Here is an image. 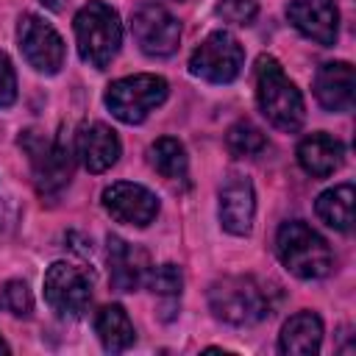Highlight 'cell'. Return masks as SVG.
<instances>
[{"instance_id": "cell-1", "label": "cell", "mask_w": 356, "mask_h": 356, "mask_svg": "<svg viewBox=\"0 0 356 356\" xmlns=\"http://www.w3.org/2000/svg\"><path fill=\"white\" fill-rule=\"evenodd\" d=\"M253 83H256V106L264 114V120L284 134L300 131L306 120V103L300 89L286 78L275 56L261 53L256 58Z\"/></svg>"}, {"instance_id": "cell-2", "label": "cell", "mask_w": 356, "mask_h": 356, "mask_svg": "<svg viewBox=\"0 0 356 356\" xmlns=\"http://www.w3.org/2000/svg\"><path fill=\"white\" fill-rule=\"evenodd\" d=\"M209 309L220 323L256 325L275 309L273 289L253 275H225L209 286Z\"/></svg>"}, {"instance_id": "cell-3", "label": "cell", "mask_w": 356, "mask_h": 356, "mask_svg": "<svg viewBox=\"0 0 356 356\" xmlns=\"http://www.w3.org/2000/svg\"><path fill=\"white\" fill-rule=\"evenodd\" d=\"M275 253L278 261L303 281L325 278L334 270V250L331 245L303 220L281 222L275 234Z\"/></svg>"}, {"instance_id": "cell-4", "label": "cell", "mask_w": 356, "mask_h": 356, "mask_svg": "<svg viewBox=\"0 0 356 356\" xmlns=\"http://www.w3.org/2000/svg\"><path fill=\"white\" fill-rule=\"evenodd\" d=\"M19 147L28 156L33 186L42 197H56L70 186L75 156L64 136H50L39 128H28L19 134Z\"/></svg>"}, {"instance_id": "cell-5", "label": "cell", "mask_w": 356, "mask_h": 356, "mask_svg": "<svg viewBox=\"0 0 356 356\" xmlns=\"http://www.w3.org/2000/svg\"><path fill=\"white\" fill-rule=\"evenodd\" d=\"M72 28H75L78 53L89 67L106 70L120 53L122 22H120V14L108 3L89 0L86 6H81L72 19Z\"/></svg>"}, {"instance_id": "cell-6", "label": "cell", "mask_w": 356, "mask_h": 356, "mask_svg": "<svg viewBox=\"0 0 356 356\" xmlns=\"http://www.w3.org/2000/svg\"><path fill=\"white\" fill-rule=\"evenodd\" d=\"M167 81L153 72H139V75H125L117 78L106 86L103 103L125 125H139L147 120L150 111H156L167 100Z\"/></svg>"}, {"instance_id": "cell-7", "label": "cell", "mask_w": 356, "mask_h": 356, "mask_svg": "<svg viewBox=\"0 0 356 356\" xmlns=\"http://www.w3.org/2000/svg\"><path fill=\"white\" fill-rule=\"evenodd\" d=\"M245 67V47L228 31H211L189 56V72L209 83H231Z\"/></svg>"}, {"instance_id": "cell-8", "label": "cell", "mask_w": 356, "mask_h": 356, "mask_svg": "<svg viewBox=\"0 0 356 356\" xmlns=\"http://www.w3.org/2000/svg\"><path fill=\"white\" fill-rule=\"evenodd\" d=\"M42 286H44L47 306L64 320L83 317L89 303H92V278H89V273L70 264V261H53L44 273Z\"/></svg>"}, {"instance_id": "cell-9", "label": "cell", "mask_w": 356, "mask_h": 356, "mask_svg": "<svg viewBox=\"0 0 356 356\" xmlns=\"http://www.w3.org/2000/svg\"><path fill=\"white\" fill-rule=\"evenodd\" d=\"M17 44L22 58L28 61V67H33L39 75H56L64 67V39L61 33L44 22L39 14L25 11L17 22Z\"/></svg>"}, {"instance_id": "cell-10", "label": "cell", "mask_w": 356, "mask_h": 356, "mask_svg": "<svg viewBox=\"0 0 356 356\" xmlns=\"http://www.w3.org/2000/svg\"><path fill=\"white\" fill-rule=\"evenodd\" d=\"M131 33L139 50L150 58H167L178 50L181 25L178 19L159 3H142L131 14Z\"/></svg>"}, {"instance_id": "cell-11", "label": "cell", "mask_w": 356, "mask_h": 356, "mask_svg": "<svg viewBox=\"0 0 356 356\" xmlns=\"http://www.w3.org/2000/svg\"><path fill=\"white\" fill-rule=\"evenodd\" d=\"M103 209L122 225L145 228L159 217V197L142 184L117 181L103 189Z\"/></svg>"}, {"instance_id": "cell-12", "label": "cell", "mask_w": 356, "mask_h": 356, "mask_svg": "<svg viewBox=\"0 0 356 356\" xmlns=\"http://www.w3.org/2000/svg\"><path fill=\"white\" fill-rule=\"evenodd\" d=\"M286 19L306 39L331 47L339 36V8L334 0H289Z\"/></svg>"}, {"instance_id": "cell-13", "label": "cell", "mask_w": 356, "mask_h": 356, "mask_svg": "<svg viewBox=\"0 0 356 356\" xmlns=\"http://www.w3.org/2000/svg\"><path fill=\"white\" fill-rule=\"evenodd\" d=\"M220 225L234 236H248L256 217V192L253 184L245 175H231L220 186V203H217Z\"/></svg>"}, {"instance_id": "cell-14", "label": "cell", "mask_w": 356, "mask_h": 356, "mask_svg": "<svg viewBox=\"0 0 356 356\" xmlns=\"http://www.w3.org/2000/svg\"><path fill=\"white\" fill-rule=\"evenodd\" d=\"M108 242V278L111 286L117 292H136L139 286H145V278L150 273V259L142 248L125 242L117 234L106 236Z\"/></svg>"}, {"instance_id": "cell-15", "label": "cell", "mask_w": 356, "mask_h": 356, "mask_svg": "<svg viewBox=\"0 0 356 356\" xmlns=\"http://www.w3.org/2000/svg\"><path fill=\"white\" fill-rule=\"evenodd\" d=\"M122 153V145H120V136L114 128H108L106 122H86L78 128V136H75V156L81 159V164L89 170V172H106L117 164Z\"/></svg>"}, {"instance_id": "cell-16", "label": "cell", "mask_w": 356, "mask_h": 356, "mask_svg": "<svg viewBox=\"0 0 356 356\" xmlns=\"http://www.w3.org/2000/svg\"><path fill=\"white\" fill-rule=\"evenodd\" d=\"M356 72L348 61H325L314 72V97L325 111H350L353 108Z\"/></svg>"}, {"instance_id": "cell-17", "label": "cell", "mask_w": 356, "mask_h": 356, "mask_svg": "<svg viewBox=\"0 0 356 356\" xmlns=\"http://www.w3.org/2000/svg\"><path fill=\"white\" fill-rule=\"evenodd\" d=\"M342 161H345V145L325 131H314L303 136L298 145V164L312 178L334 175L342 167Z\"/></svg>"}, {"instance_id": "cell-18", "label": "cell", "mask_w": 356, "mask_h": 356, "mask_svg": "<svg viewBox=\"0 0 356 356\" xmlns=\"http://www.w3.org/2000/svg\"><path fill=\"white\" fill-rule=\"evenodd\" d=\"M323 348V320L314 312H298L292 314L281 334H278V350L286 356H314Z\"/></svg>"}, {"instance_id": "cell-19", "label": "cell", "mask_w": 356, "mask_h": 356, "mask_svg": "<svg viewBox=\"0 0 356 356\" xmlns=\"http://www.w3.org/2000/svg\"><path fill=\"white\" fill-rule=\"evenodd\" d=\"M95 331L106 353H125L136 342L134 323L120 303H106L95 317Z\"/></svg>"}, {"instance_id": "cell-20", "label": "cell", "mask_w": 356, "mask_h": 356, "mask_svg": "<svg viewBox=\"0 0 356 356\" xmlns=\"http://www.w3.org/2000/svg\"><path fill=\"white\" fill-rule=\"evenodd\" d=\"M353 184H339V186H331L325 192H320L317 203H314V211L317 217L339 231V234H348L350 225H353Z\"/></svg>"}, {"instance_id": "cell-21", "label": "cell", "mask_w": 356, "mask_h": 356, "mask_svg": "<svg viewBox=\"0 0 356 356\" xmlns=\"http://www.w3.org/2000/svg\"><path fill=\"white\" fill-rule=\"evenodd\" d=\"M147 161L150 167L167 178V181H181L186 178V170H189V159H186V150L184 145L175 139V136H161L156 139L150 147H147Z\"/></svg>"}, {"instance_id": "cell-22", "label": "cell", "mask_w": 356, "mask_h": 356, "mask_svg": "<svg viewBox=\"0 0 356 356\" xmlns=\"http://www.w3.org/2000/svg\"><path fill=\"white\" fill-rule=\"evenodd\" d=\"M225 147H228V153L236 156V159H256V156L267 147V136H264V131L256 128L253 122L239 120V122H234V125L228 128V134H225Z\"/></svg>"}, {"instance_id": "cell-23", "label": "cell", "mask_w": 356, "mask_h": 356, "mask_svg": "<svg viewBox=\"0 0 356 356\" xmlns=\"http://www.w3.org/2000/svg\"><path fill=\"white\" fill-rule=\"evenodd\" d=\"M145 286L159 295V298H170L172 303H178L181 298V289H184V273L178 264L167 261V264H159V267H150L147 278H145Z\"/></svg>"}, {"instance_id": "cell-24", "label": "cell", "mask_w": 356, "mask_h": 356, "mask_svg": "<svg viewBox=\"0 0 356 356\" xmlns=\"http://www.w3.org/2000/svg\"><path fill=\"white\" fill-rule=\"evenodd\" d=\"M0 309L14 314V317H31L33 312V295L28 289L25 281L19 278H11L0 286Z\"/></svg>"}, {"instance_id": "cell-25", "label": "cell", "mask_w": 356, "mask_h": 356, "mask_svg": "<svg viewBox=\"0 0 356 356\" xmlns=\"http://www.w3.org/2000/svg\"><path fill=\"white\" fill-rule=\"evenodd\" d=\"M214 14L222 17V22H234V25H250L259 14L256 0H217L214 3Z\"/></svg>"}, {"instance_id": "cell-26", "label": "cell", "mask_w": 356, "mask_h": 356, "mask_svg": "<svg viewBox=\"0 0 356 356\" xmlns=\"http://www.w3.org/2000/svg\"><path fill=\"white\" fill-rule=\"evenodd\" d=\"M17 103V72L11 58L0 50V108H11Z\"/></svg>"}, {"instance_id": "cell-27", "label": "cell", "mask_w": 356, "mask_h": 356, "mask_svg": "<svg viewBox=\"0 0 356 356\" xmlns=\"http://www.w3.org/2000/svg\"><path fill=\"white\" fill-rule=\"evenodd\" d=\"M14 220H17V209H14V203L6 200V197H0V242L11 234Z\"/></svg>"}, {"instance_id": "cell-28", "label": "cell", "mask_w": 356, "mask_h": 356, "mask_svg": "<svg viewBox=\"0 0 356 356\" xmlns=\"http://www.w3.org/2000/svg\"><path fill=\"white\" fill-rule=\"evenodd\" d=\"M39 3H44L50 11H64V8H67L72 0H39Z\"/></svg>"}, {"instance_id": "cell-29", "label": "cell", "mask_w": 356, "mask_h": 356, "mask_svg": "<svg viewBox=\"0 0 356 356\" xmlns=\"http://www.w3.org/2000/svg\"><path fill=\"white\" fill-rule=\"evenodd\" d=\"M8 350H11V348H8V342L0 337V353H8Z\"/></svg>"}]
</instances>
